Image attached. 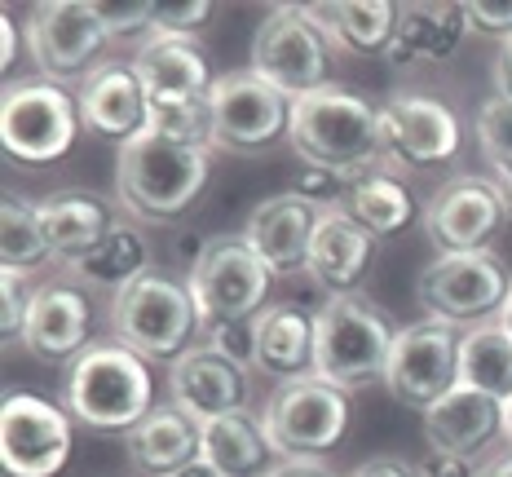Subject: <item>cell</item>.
Here are the masks:
<instances>
[{"label":"cell","instance_id":"1","mask_svg":"<svg viewBox=\"0 0 512 477\" xmlns=\"http://www.w3.org/2000/svg\"><path fill=\"white\" fill-rule=\"evenodd\" d=\"M62 411L93 433H133L155 411L151 363L120 341H93L62 376Z\"/></svg>","mask_w":512,"mask_h":477},{"label":"cell","instance_id":"2","mask_svg":"<svg viewBox=\"0 0 512 477\" xmlns=\"http://www.w3.org/2000/svg\"><path fill=\"white\" fill-rule=\"evenodd\" d=\"M212 151L164 142L155 133H142L120 146L115 155V195L146 226H173L181 221L208 186Z\"/></svg>","mask_w":512,"mask_h":477},{"label":"cell","instance_id":"3","mask_svg":"<svg viewBox=\"0 0 512 477\" xmlns=\"http://www.w3.org/2000/svg\"><path fill=\"white\" fill-rule=\"evenodd\" d=\"M287 146L296 151L305 168L354 177L362 168L380 164V106L349 89L309 93L292 102V124H287Z\"/></svg>","mask_w":512,"mask_h":477},{"label":"cell","instance_id":"4","mask_svg":"<svg viewBox=\"0 0 512 477\" xmlns=\"http://www.w3.org/2000/svg\"><path fill=\"white\" fill-rule=\"evenodd\" d=\"M393 336L398 332H389L380 305H371L362 292L327 296L323 310H314V376L332 380L345 394L376 385L389 367Z\"/></svg>","mask_w":512,"mask_h":477},{"label":"cell","instance_id":"5","mask_svg":"<svg viewBox=\"0 0 512 477\" xmlns=\"http://www.w3.org/2000/svg\"><path fill=\"white\" fill-rule=\"evenodd\" d=\"M199 310L190 296L186 279H168V274H151L133 279L128 288L111 296V332L115 341L128 345L146 363H168L173 367L190 349L199 332Z\"/></svg>","mask_w":512,"mask_h":477},{"label":"cell","instance_id":"6","mask_svg":"<svg viewBox=\"0 0 512 477\" xmlns=\"http://www.w3.org/2000/svg\"><path fill=\"white\" fill-rule=\"evenodd\" d=\"M261 429L283 460H323L349 429V394L323 376H301L274 385L261 407Z\"/></svg>","mask_w":512,"mask_h":477},{"label":"cell","instance_id":"7","mask_svg":"<svg viewBox=\"0 0 512 477\" xmlns=\"http://www.w3.org/2000/svg\"><path fill=\"white\" fill-rule=\"evenodd\" d=\"M327 36L305 14V5H274L252 36V76L279 89L287 102H301L309 93L327 89Z\"/></svg>","mask_w":512,"mask_h":477},{"label":"cell","instance_id":"8","mask_svg":"<svg viewBox=\"0 0 512 477\" xmlns=\"http://www.w3.org/2000/svg\"><path fill=\"white\" fill-rule=\"evenodd\" d=\"M270 265L252 252L243 235H217L199 248L186 274V288L195 296L199 323H230V318H256L270 296Z\"/></svg>","mask_w":512,"mask_h":477},{"label":"cell","instance_id":"9","mask_svg":"<svg viewBox=\"0 0 512 477\" xmlns=\"http://www.w3.org/2000/svg\"><path fill=\"white\" fill-rule=\"evenodd\" d=\"M80 106L62 84L45 76L36 80H14L0 102V142L5 155L18 164H53L76 146Z\"/></svg>","mask_w":512,"mask_h":477},{"label":"cell","instance_id":"10","mask_svg":"<svg viewBox=\"0 0 512 477\" xmlns=\"http://www.w3.org/2000/svg\"><path fill=\"white\" fill-rule=\"evenodd\" d=\"M460 345H464L460 323H446V318H420V323L402 327L393 336L384 389L402 407H415L424 416L437 398H446L460 385Z\"/></svg>","mask_w":512,"mask_h":477},{"label":"cell","instance_id":"11","mask_svg":"<svg viewBox=\"0 0 512 477\" xmlns=\"http://www.w3.org/2000/svg\"><path fill=\"white\" fill-rule=\"evenodd\" d=\"M512 292V274L504 261L490 252H437V257L420 270L415 296L429 310V318H446V323H477V318L504 310Z\"/></svg>","mask_w":512,"mask_h":477},{"label":"cell","instance_id":"12","mask_svg":"<svg viewBox=\"0 0 512 477\" xmlns=\"http://www.w3.org/2000/svg\"><path fill=\"white\" fill-rule=\"evenodd\" d=\"M460 155V115L429 93H393L380 106V168H442Z\"/></svg>","mask_w":512,"mask_h":477},{"label":"cell","instance_id":"13","mask_svg":"<svg viewBox=\"0 0 512 477\" xmlns=\"http://www.w3.org/2000/svg\"><path fill=\"white\" fill-rule=\"evenodd\" d=\"M23 40L40 76L58 84L71 76H89L111 36L89 0H45V5L23 9Z\"/></svg>","mask_w":512,"mask_h":477},{"label":"cell","instance_id":"14","mask_svg":"<svg viewBox=\"0 0 512 477\" xmlns=\"http://www.w3.org/2000/svg\"><path fill=\"white\" fill-rule=\"evenodd\" d=\"M212 151L261 155L287 133L292 102L252 71H234L212 84Z\"/></svg>","mask_w":512,"mask_h":477},{"label":"cell","instance_id":"15","mask_svg":"<svg viewBox=\"0 0 512 477\" xmlns=\"http://www.w3.org/2000/svg\"><path fill=\"white\" fill-rule=\"evenodd\" d=\"M71 420L62 402L9 394L0 407V464L9 477H58L71 460Z\"/></svg>","mask_w":512,"mask_h":477},{"label":"cell","instance_id":"16","mask_svg":"<svg viewBox=\"0 0 512 477\" xmlns=\"http://www.w3.org/2000/svg\"><path fill=\"white\" fill-rule=\"evenodd\" d=\"M508 221L490 177H451L424 208V235L437 252H486Z\"/></svg>","mask_w":512,"mask_h":477},{"label":"cell","instance_id":"17","mask_svg":"<svg viewBox=\"0 0 512 477\" xmlns=\"http://www.w3.org/2000/svg\"><path fill=\"white\" fill-rule=\"evenodd\" d=\"M80 124L93 137L106 142H133L151 124V102H146V84L137 76L133 62H98L89 76L80 80L76 93Z\"/></svg>","mask_w":512,"mask_h":477},{"label":"cell","instance_id":"18","mask_svg":"<svg viewBox=\"0 0 512 477\" xmlns=\"http://www.w3.org/2000/svg\"><path fill=\"white\" fill-rule=\"evenodd\" d=\"M93 336V305L76 283H36L23 323V345L27 354L45 358V363H76L89 349Z\"/></svg>","mask_w":512,"mask_h":477},{"label":"cell","instance_id":"19","mask_svg":"<svg viewBox=\"0 0 512 477\" xmlns=\"http://www.w3.org/2000/svg\"><path fill=\"white\" fill-rule=\"evenodd\" d=\"M248 376L252 371L221 358L217 349L190 345L186 354L168 367V402L199 424H208L217 416H234V411H243V402H248Z\"/></svg>","mask_w":512,"mask_h":477},{"label":"cell","instance_id":"20","mask_svg":"<svg viewBox=\"0 0 512 477\" xmlns=\"http://www.w3.org/2000/svg\"><path fill=\"white\" fill-rule=\"evenodd\" d=\"M323 217V208H314L309 199H301L296 190H283V195L261 199L248 212V226H243V239L252 243V252L270 265L274 279H287V274H305L309 265V243H314V226Z\"/></svg>","mask_w":512,"mask_h":477},{"label":"cell","instance_id":"21","mask_svg":"<svg viewBox=\"0 0 512 477\" xmlns=\"http://www.w3.org/2000/svg\"><path fill=\"white\" fill-rule=\"evenodd\" d=\"M495 438H504V402L477 394L468 385H455L446 398H437L424 411V442L437 455H455V460H473Z\"/></svg>","mask_w":512,"mask_h":477},{"label":"cell","instance_id":"22","mask_svg":"<svg viewBox=\"0 0 512 477\" xmlns=\"http://www.w3.org/2000/svg\"><path fill=\"white\" fill-rule=\"evenodd\" d=\"M371 252H376V235L358 226L345 208H327L314 226V243H309V265L305 274L332 296H354L358 279L367 274Z\"/></svg>","mask_w":512,"mask_h":477},{"label":"cell","instance_id":"23","mask_svg":"<svg viewBox=\"0 0 512 477\" xmlns=\"http://www.w3.org/2000/svg\"><path fill=\"white\" fill-rule=\"evenodd\" d=\"M464 5H398V27L384 49L389 67H415V62H446L455 58L468 36Z\"/></svg>","mask_w":512,"mask_h":477},{"label":"cell","instance_id":"24","mask_svg":"<svg viewBox=\"0 0 512 477\" xmlns=\"http://www.w3.org/2000/svg\"><path fill=\"white\" fill-rule=\"evenodd\" d=\"M252 367L270 380L314 376V314L301 305H265L256 314V354Z\"/></svg>","mask_w":512,"mask_h":477},{"label":"cell","instance_id":"25","mask_svg":"<svg viewBox=\"0 0 512 477\" xmlns=\"http://www.w3.org/2000/svg\"><path fill=\"white\" fill-rule=\"evenodd\" d=\"M199 433H204L199 420H190L186 411L164 402L133 433H124L128 464L142 477H173L199 460Z\"/></svg>","mask_w":512,"mask_h":477},{"label":"cell","instance_id":"26","mask_svg":"<svg viewBox=\"0 0 512 477\" xmlns=\"http://www.w3.org/2000/svg\"><path fill=\"white\" fill-rule=\"evenodd\" d=\"M40 226H45L49 252L62 265L80 261L84 252H93L106 239V230L115 226L111 204L93 190H58V195L40 199Z\"/></svg>","mask_w":512,"mask_h":477},{"label":"cell","instance_id":"27","mask_svg":"<svg viewBox=\"0 0 512 477\" xmlns=\"http://www.w3.org/2000/svg\"><path fill=\"white\" fill-rule=\"evenodd\" d=\"M305 14L318 23L332 45L358 58H384L398 27V5L393 0H327V5H305Z\"/></svg>","mask_w":512,"mask_h":477},{"label":"cell","instance_id":"28","mask_svg":"<svg viewBox=\"0 0 512 477\" xmlns=\"http://www.w3.org/2000/svg\"><path fill=\"white\" fill-rule=\"evenodd\" d=\"M199 460L208 469H217L221 477H265L274 469L270 464V442H265L261 420H252L248 411L234 416H217L208 424H199Z\"/></svg>","mask_w":512,"mask_h":477},{"label":"cell","instance_id":"29","mask_svg":"<svg viewBox=\"0 0 512 477\" xmlns=\"http://www.w3.org/2000/svg\"><path fill=\"white\" fill-rule=\"evenodd\" d=\"M349 212V217L358 221L367 235H398V230H407L411 226V217H415V199H411V190L398 182V177L389 173V168H362V173L349 182L345 190V204H340Z\"/></svg>","mask_w":512,"mask_h":477},{"label":"cell","instance_id":"30","mask_svg":"<svg viewBox=\"0 0 512 477\" xmlns=\"http://www.w3.org/2000/svg\"><path fill=\"white\" fill-rule=\"evenodd\" d=\"M146 265H151V243H146V235L133 226V221H115L98 248L84 252L80 261H71L67 270L76 274V279L93 283V288H106L115 296L133 279H142Z\"/></svg>","mask_w":512,"mask_h":477},{"label":"cell","instance_id":"31","mask_svg":"<svg viewBox=\"0 0 512 477\" xmlns=\"http://www.w3.org/2000/svg\"><path fill=\"white\" fill-rule=\"evenodd\" d=\"M460 385L490 394L499 402L512 398V336L499 323L468 327L460 345Z\"/></svg>","mask_w":512,"mask_h":477},{"label":"cell","instance_id":"32","mask_svg":"<svg viewBox=\"0 0 512 477\" xmlns=\"http://www.w3.org/2000/svg\"><path fill=\"white\" fill-rule=\"evenodd\" d=\"M49 257L53 252H49L45 226H40V204L9 190L5 204H0V270L31 274Z\"/></svg>","mask_w":512,"mask_h":477},{"label":"cell","instance_id":"33","mask_svg":"<svg viewBox=\"0 0 512 477\" xmlns=\"http://www.w3.org/2000/svg\"><path fill=\"white\" fill-rule=\"evenodd\" d=\"M477 142L490 164V177H512V102L486 98L477 111Z\"/></svg>","mask_w":512,"mask_h":477},{"label":"cell","instance_id":"34","mask_svg":"<svg viewBox=\"0 0 512 477\" xmlns=\"http://www.w3.org/2000/svg\"><path fill=\"white\" fill-rule=\"evenodd\" d=\"M208 349H217L221 358L239 363L243 371H256L252 367V354H256V318H230V323H208L204 327V341Z\"/></svg>","mask_w":512,"mask_h":477},{"label":"cell","instance_id":"35","mask_svg":"<svg viewBox=\"0 0 512 477\" xmlns=\"http://www.w3.org/2000/svg\"><path fill=\"white\" fill-rule=\"evenodd\" d=\"M27 305H31L27 274H18V270H0V336H5V341H23Z\"/></svg>","mask_w":512,"mask_h":477},{"label":"cell","instance_id":"36","mask_svg":"<svg viewBox=\"0 0 512 477\" xmlns=\"http://www.w3.org/2000/svg\"><path fill=\"white\" fill-rule=\"evenodd\" d=\"M106 36H128V31H151L159 5H93Z\"/></svg>","mask_w":512,"mask_h":477},{"label":"cell","instance_id":"37","mask_svg":"<svg viewBox=\"0 0 512 477\" xmlns=\"http://www.w3.org/2000/svg\"><path fill=\"white\" fill-rule=\"evenodd\" d=\"M212 18V5H159L155 27L146 36H190Z\"/></svg>","mask_w":512,"mask_h":477},{"label":"cell","instance_id":"38","mask_svg":"<svg viewBox=\"0 0 512 477\" xmlns=\"http://www.w3.org/2000/svg\"><path fill=\"white\" fill-rule=\"evenodd\" d=\"M464 14H468V27L482 31V36H495L499 45L512 40V5H482V0H468Z\"/></svg>","mask_w":512,"mask_h":477},{"label":"cell","instance_id":"39","mask_svg":"<svg viewBox=\"0 0 512 477\" xmlns=\"http://www.w3.org/2000/svg\"><path fill=\"white\" fill-rule=\"evenodd\" d=\"M415 473L420 477H477L473 460H455V455H437V451H429L424 464H415Z\"/></svg>","mask_w":512,"mask_h":477},{"label":"cell","instance_id":"40","mask_svg":"<svg viewBox=\"0 0 512 477\" xmlns=\"http://www.w3.org/2000/svg\"><path fill=\"white\" fill-rule=\"evenodd\" d=\"M345 477H420V473H415V464L398 460V455H376V460L358 464V469L345 473Z\"/></svg>","mask_w":512,"mask_h":477},{"label":"cell","instance_id":"41","mask_svg":"<svg viewBox=\"0 0 512 477\" xmlns=\"http://www.w3.org/2000/svg\"><path fill=\"white\" fill-rule=\"evenodd\" d=\"M18 36H23V27L14 23V9H0V67H14Z\"/></svg>","mask_w":512,"mask_h":477},{"label":"cell","instance_id":"42","mask_svg":"<svg viewBox=\"0 0 512 477\" xmlns=\"http://www.w3.org/2000/svg\"><path fill=\"white\" fill-rule=\"evenodd\" d=\"M265 477H336L323 460H279Z\"/></svg>","mask_w":512,"mask_h":477},{"label":"cell","instance_id":"43","mask_svg":"<svg viewBox=\"0 0 512 477\" xmlns=\"http://www.w3.org/2000/svg\"><path fill=\"white\" fill-rule=\"evenodd\" d=\"M490 80H495V98L512 102V40L499 45V58H495V67H490Z\"/></svg>","mask_w":512,"mask_h":477},{"label":"cell","instance_id":"44","mask_svg":"<svg viewBox=\"0 0 512 477\" xmlns=\"http://www.w3.org/2000/svg\"><path fill=\"white\" fill-rule=\"evenodd\" d=\"M477 477H512V451L495 455V460H486V464H477Z\"/></svg>","mask_w":512,"mask_h":477},{"label":"cell","instance_id":"45","mask_svg":"<svg viewBox=\"0 0 512 477\" xmlns=\"http://www.w3.org/2000/svg\"><path fill=\"white\" fill-rule=\"evenodd\" d=\"M495 182V190H499V199H504V212L512 217V177H490Z\"/></svg>","mask_w":512,"mask_h":477},{"label":"cell","instance_id":"46","mask_svg":"<svg viewBox=\"0 0 512 477\" xmlns=\"http://www.w3.org/2000/svg\"><path fill=\"white\" fill-rule=\"evenodd\" d=\"M173 477H221V473H217V469H208L204 460H195L190 469H181V473H173Z\"/></svg>","mask_w":512,"mask_h":477},{"label":"cell","instance_id":"47","mask_svg":"<svg viewBox=\"0 0 512 477\" xmlns=\"http://www.w3.org/2000/svg\"><path fill=\"white\" fill-rule=\"evenodd\" d=\"M499 327L512 336V292H508V301H504V310H499Z\"/></svg>","mask_w":512,"mask_h":477},{"label":"cell","instance_id":"48","mask_svg":"<svg viewBox=\"0 0 512 477\" xmlns=\"http://www.w3.org/2000/svg\"><path fill=\"white\" fill-rule=\"evenodd\" d=\"M504 442H508V451H512V398L504 402Z\"/></svg>","mask_w":512,"mask_h":477}]
</instances>
